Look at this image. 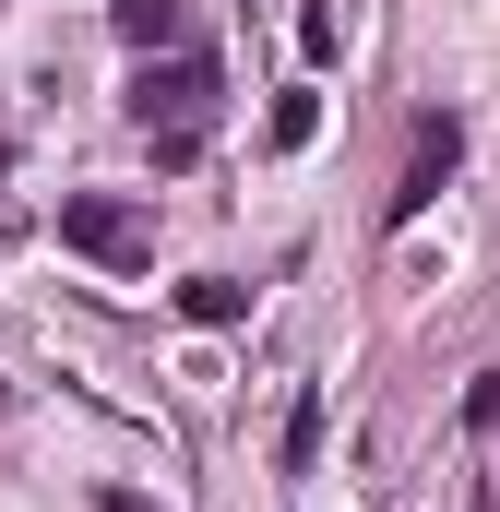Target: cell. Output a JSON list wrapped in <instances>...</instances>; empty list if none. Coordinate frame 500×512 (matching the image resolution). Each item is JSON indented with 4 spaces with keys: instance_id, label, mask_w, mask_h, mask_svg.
Masks as SVG:
<instances>
[{
    "instance_id": "1",
    "label": "cell",
    "mask_w": 500,
    "mask_h": 512,
    "mask_svg": "<svg viewBox=\"0 0 500 512\" xmlns=\"http://www.w3.org/2000/svg\"><path fill=\"white\" fill-rule=\"evenodd\" d=\"M131 120H143V131H203V120H215V60H203V48L143 60V72H131Z\"/></svg>"
},
{
    "instance_id": "2",
    "label": "cell",
    "mask_w": 500,
    "mask_h": 512,
    "mask_svg": "<svg viewBox=\"0 0 500 512\" xmlns=\"http://www.w3.org/2000/svg\"><path fill=\"white\" fill-rule=\"evenodd\" d=\"M60 239H72V251L84 262H143V215H131V203H108V191H72V203H60Z\"/></svg>"
},
{
    "instance_id": "3",
    "label": "cell",
    "mask_w": 500,
    "mask_h": 512,
    "mask_svg": "<svg viewBox=\"0 0 500 512\" xmlns=\"http://www.w3.org/2000/svg\"><path fill=\"white\" fill-rule=\"evenodd\" d=\"M453 155H465V120H417V167H405V191H393V227H417V215L441 203Z\"/></svg>"
},
{
    "instance_id": "4",
    "label": "cell",
    "mask_w": 500,
    "mask_h": 512,
    "mask_svg": "<svg viewBox=\"0 0 500 512\" xmlns=\"http://www.w3.org/2000/svg\"><path fill=\"white\" fill-rule=\"evenodd\" d=\"M179 322L227 334V322H250V286H227V274H191V286H179Z\"/></svg>"
},
{
    "instance_id": "5",
    "label": "cell",
    "mask_w": 500,
    "mask_h": 512,
    "mask_svg": "<svg viewBox=\"0 0 500 512\" xmlns=\"http://www.w3.org/2000/svg\"><path fill=\"white\" fill-rule=\"evenodd\" d=\"M108 24H120L131 48H179V36H191V0H120Z\"/></svg>"
},
{
    "instance_id": "6",
    "label": "cell",
    "mask_w": 500,
    "mask_h": 512,
    "mask_svg": "<svg viewBox=\"0 0 500 512\" xmlns=\"http://www.w3.org/2000/svg\"><path fill=\"white\" fill-rule=\"evenodd\" d=\"M274 143H286V155H298V143H322V96H310V84H286V96H274Z\"/></svg>"
},
{
    "instance_id": "7",
    "label": "cell",
    "mask_w": 500,
    "mask_h": 512,
    "mask_svg": "<svg viewBox=\"0 0 500 512\" xmlns=\"http://www.w3.org/2000/svg\"><path fill=\"white\" fill-rule=\"evenodd\" d=\"M334 48H346V24H334V12L310 0V12H298V60H334Z\"/></svg>"
},
{
    "instance_id": "8",
    "label": "cell",
    "mask_w": 500,
    "mask_h": 512,
    "mask_svg": "<svg viewBox=\"0 0 500 512\" xmlns=\"http://www.w3.org/2000/svg\"><path fill=\"white\" fill-rule=\"evenodd\" d=\"M322 453V393H298V417H286V465H310Z\"/></svg>"
},
{
    "instance_id": "9",
    "label": "cell",
    "mask_w": 500,
    "mask_h": 512,
    "mask_svg": "<svg viewBox=\"0 0 500 512\" xmlns=\"http://www.w3.org/2000/svg\"><path fill=\"white\" fill-rule=\"evenodd\" d=\"M465 429H500V370H477V382H465Z\"/></svg>"
},
{
    "instance_id": "10",
    "label": "cell",
    "mask_w": 500,
    "mask_h": 512,
    "mask_svg": "<svg viewBox=\"0 0 500 512\" xmlns=\"http://www.w3.org/2000/svg\"><path fill=\"white\" fill-rule=\"evenodd\" d=\"M96 512H155V501H131V489H108V501H96Z\"/></svg>"
},
{
    "instance_id": "11",
    "label": "cell",
    "mask_w": 500,
    "mask_h": 512,
    "mask_svg": "<svg viewBox=\"0 0 500 512\" xmlns=\"http://www.w3.org/2000/svg\"><path fill=\"white\" fill-rule=\"evenodd\" d=\"M0 179H12V143H0Z\"/></svg>"
},
{
    "instance_id": "12",
    "label": "cell",
    "mask_w": 500,
    "mask_h": 512,
    "mask_svg": "<svg viewBox=\"0 0 500 512\" xmlns=\"http://www.w3.org/2000/svg\"><path fill=\"white\" fill-rule=\"evenodd\" d=\"M0 12H12V0H0Z\"/></svg>"
}]
</instances>
